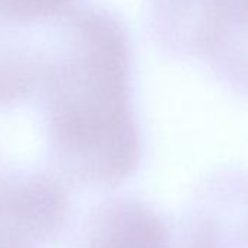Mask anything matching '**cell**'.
<instances>
[{"mask_svg": "<svg viewBox=\"0 0 248 248\" xmlns=\"http://www.w3.org/2000/svg\"><path fill=\"white\" fill-rule=\"evenodd\" d=\"M50 38L43 86L56 154L80 181L114 187L143 155L127 31L109 11L76 5L51 19Z\"/></svg>", "mask_w": 248, "mask_h": 248, "instance_id": "6da1fadb", "label": "cell"}, {"mask_svg": "<svg viewBox=\"0 0 248 248\" xmlns=\"http://www.w3.org/2000/svg\"><path fill=\"white\" fill-rule=\"evenodd\" d=\"M212 0H152L155 40L168 51L203 57Z\"/></svg>", "mask_w": 248, "mask_h": 248, "instance_id": "5b68a950", "label": "cell"}, {"mask_svg": "<svg viewBox=\"0 0 248 248\" xmlns=\"http://www.w3.org/2000/svg\"><path fill=\"white\" fill-rule=\"evenodd\" d=\"M223 248H248V177L229 175L212 181L196 202Z\"/></svg>", "mask_w": 248, "mask_h": 248, "instance_id": "8992f818", "label": "cell"}, {"mask_svg": "<svg viewBox=\"0 0 248 248\" xmlns=\"http://www.w3.org/2000/svg\"><path fill=\"white\" fill-rule=\"evenodd\" d=\"M76 0H0V22L41 24L51 21L69 9Z\"/></svg>", "mask_w": 248, "mask_h": 248, "instance_id": "ba28073f", "label": "cell"}, {"mask_svg": "<svg viewBox=\"0 0 248 248\" xmlns=\"http://www.w3.org/2000/svg\"><path fill=\"white\" fill-rule=\"evenodd\" d=\"M67 213V196L48 178H27L0 186V239L28 247L30 241L59 231Z\"/></svg>", "mask_w": 248, "mask_h": 248, "instance_id": "7a4b0ae2", "label": "cell"}, {"mask_svg": "<svg viewBox=\"0 0 248 248\" xmlns=\"http://www.w3.org/2000/svg\"><path fill=\"white\" fill-rule=\"evenodd\" d=\"M44 53L21 48L0 30V98H15L43 83Z\"/></svg>", "mask_w": 248, "mask_h": 248, "instance_id": "52a82bcc", "label": "cell"}, {"mask_svg": "<svg viewBox=\"0 0 248 248\" xmlns=\"http://www.w3.org/2000/svg\"><path fill=\"white\" fill-rule=\"evenodd\" d=\"M203 57L228 85L248 93V0H212Z\"/></svg>", "mask_w": 248, "mask_h": 248, "instance_id": "277c9868", "label": "cell"}, {"mask_svg": "<svg viewBox=\"0 0 248 248\" xmlns=\"http://www.w3.org/2000/svg\"><path fill=\"white\" fill-rule=\"evenodd\" d=\"M175 223L146 203L117 197L92 215L83 248H174Z\"/></svg>", "mask_w": 248, "mask_h": 248, "instance_id": "3957f363", "label": "cell"}]
</instances>
